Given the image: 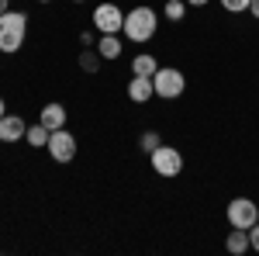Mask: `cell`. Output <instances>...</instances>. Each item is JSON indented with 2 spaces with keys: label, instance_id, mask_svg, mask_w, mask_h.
I'll return each mask as SVG.
<instances>
[{
  "label": "cell",
  "instance_id": "obj_1",
  "mask_svg": "<svg viewBox=\"0 0 259 256\" xmlns=\"http://www.w3.org/2000/svg\"><path fill=\"white\" fill-rule=\"evenodd\" d=\"M156 31H159V14L152 11V7H132L128 14H124V28H121V35L128 42H149V39H156Z\"/></svg>",
  "mask_w": 259,
  "mask_h": 256
},
{
  "label": "cell",
  "instance_id": "obj_2",
  "mask_svg": "<svg viewBox=\"0 0 259 256\" xmlns=\"http://www.w3.org/2000/svg\"><path fill=\"white\" fill-rule=\"evenodd\" d=\"M24 35H28V18L21 11H4L0 14V52L11 56L24 45Z\"/></svg>",
  "mask_w": 259,
  "mask_h": 256
},
{
  "label": "cell",
  "instance_id": "obj_3",
  "mask_svg": "<svg viewBox=\"0 0 259 256\" xmlns=\"http://www.w3.org/2000/svg\"><path fill=\"white\" fill-rule=\"evenodd\" d=\"M152 87H156V97L177 100V97H183V90H187V77L180 73L177 66H159L156 77H152Z\"/></svg>",
  "mask_w": 259,
  "mask_h": 256
},
{
  "label": "cell",
  "instance_id": "obj_4",
  "mask_svg": "<svg viewBox=\"0 0 259 256\" xmlns=\"http://www.w3.org/2000/svg\"><path fill=\"white\" fill-rule=\"evenodd\" d=\"M149 163H152V170H156L159 177H180V173H183V153L173 149V145L152 149V153H149Z\"/></svg>",
  "mask_w": 259,
  "mask_h": 256
},
{
  "label": "cell",
  "instance_id": "obj_5",
  "mask_svg": "<svg viewBox=\"0 0 259 256\" xmlns=\"http://www.w3.org/2000/svg\"><path fill=\"white\" fill-rule=\"evenodd\" d=\"M225 215H228L232 229H252L259 222V208H256V201H249V197H232V204L225 208Z\"/></svg>",
  "mask_w": 259,
  "mask_h": 256
},
{
  "label": "cell",
  "instance_id": "obj_6",
  "mask_svg": "<svg viewBox=\"0 0 259 256\" xmlns=\"http://www.w3.org/2000/svg\"><path fill=\"white\" fill-rule=\"evenodd\" d=\"M94 28H97L100 35H121V28H124V14H121L118 4H111V0L97 4V11H94Z\"/></svg>",
  "mask_w": 259,
  "mask_h": 256
},
{
  "label": "cell",
  "instance_id": "obj_7",
  "mask_svg": "<svg viewBox=\"0 0 259 256\" xmlns=\"http://www.w3.org/2000/svg\"><path fill=\"white\" fill-rule=\"evenodd\" d=\"M49 156L56 159V163H73L76 159V138L73 132H66V128H56L52 135H49Z\"/></svg>",
  "mask_w": 259,
  "mask_h": 256
},
{
  "label": "cell",
  "instance_id": "obj_8",
  "mask_svg": "<svg viewBox=\"0 0 259 256\" xmlns=\"http://www.w3.org/2000/svg\"><path fill=\"white\" fill-rule=\"evenodd\" d=\"M24 132H28V125H24L21 115H4L0 118V142H18V138H24Z\"/></svg>",
  "mask_w": 259,
  "mask_h": 256
},
{
  "label": "cell",
  "instance_id": "obj_9",
  "mask_svg": "<svg viewBox=\"0 0 259 256\" xmlns=\"http://www.w3.org/2000/svg\"><path fill=\"white\" fill-rule=\"evenodd\" d=\"M128 97L135 100V104H145L149 97H156L152 77H132V83H128Z\"/></svg>",
  "mask_w": 259,
  "mask_h": 256
},
{
  "label": "cell",
  "instance_id": "obj_10",
  "mask_svg": "<svg viewBox=\"0 0 259 256\" xmlns=\"http://www.w3.org/2000/svg\"><path fill=\"white\" fill-rule=\"evenodd\" d=\"M38 121L45 125V128H49V132H56V128H66V107L52 100V104H45V107H41V118H38Z\"/></svg>",
  "mask_w": 259,
  "mask_h": 256
},
{
  "label": "cell",
  "instance_id": "obj_11",
  "mask_svg": "<svg viewBox=\"0 0 259 256\" xmlns=\"http://www.w3.org/2000/svg\"><path fill=\"white\" fill-rule=\"evenodd\" d=\"M225 249H228L232 256L249 253V249H252V246H249V229H232L228 239H225Z\"/></svg>",
  "mask_w": 259,
  "mask_h": 256
},
{
  "label": "cell",
  "instance_id": "obj_12",
  "mask_svg": "<svg viewBox=\"0 0 259 256\" xmlns=\"http://www.w3.org/2000/svg\"><path fill=\"white\" fill-rule=\"evenodd\" d=\"M97 52H100V59H118L121 56V35H100Z\"/></svg>",
  "mask_w": 259,
  "mask_h": 256
},
{
  "label": "cell",
  "instance_id": "obj_13",
  "mask_svg": "<svg viewBox=\"0 0 259 256\" xmlns=\"http://www.w3.org/2000/svg\"><path fill=\"white\" fill-rule=\"evenodd\" d=\"M156 69H159V62H156V56H135L132 59V77H156Z\"/></svg>",
  "mask_w": 259,
  "mask_h": 256
},
{
  "label": "cell",
  "instance_id": "obj_14",
  "mask_svg": "<svg viewBox=\"0 0 259 256\" xmlns=\"http://www.w3.org/2000/svg\"><path fill=\"white\" fill-rule=\"evenodd\" d=\"M49 135H52V132H49V128H45V125H31V128H28V132H24V138H28V145H35V149H45V145H49Z\"/></svg>",
  "mask_w": 259,
  "mask_h": 256
},
{
  "label": "cell",
  "instance_id": "obj_15",
  "mask_svg": "<svg viewBox=\"0 0 259 256\" xmlns=\"http://www.w3.org/2000/svg\"><path fill=\"white\" fill-rule=\"evenodd\" d=\"M80 69H83V73H97V69H100V52L83 49V52H80Z\"/></svg>",
  "mask_w": 259,
  "mask_h": 256
},
{
  "label": "cell",
  "instance_id": "obj_16",
  "mask_svg": "<svg viewBox=\"0 0 259 256\" xmlns=\"http://www.w3.org/2000/svg\"><path fill=\"white\" fill-rule=\"evenodd\" d=\"M187 14V0H166V18L169 21H183Z\"/></svg>",
  "mask_w": 259,
  "mask_h": 256
},
{
  "label": "cell",
  "instance_id": "obj_17",
  "mask_svg": "<svg viewBox=\"0 0 259 256\" xmlns=\"http://www.w3.org/2000/svg\"><path fill=\"white\" fill-rule=\"evenodd\" d=\"M139 145H142V149H145V153H152V149H159V145H162L159 132H145V135L139 138Z\"/></svg>",
  "mask_w": 259,
  "mask_h": 256
},
{
  "label": "cell",
  "instance_id": "obj_18",
  "mask_svg": "<svg viewBox=\"0 0 259 256\" xmlns=\"http://www.w3.org/2000/svg\"><path fill=\"white\" fill-rule=\"evenodd\" d=\"M249 4H252V0H221V7H225L228 14H242V11H249Z\"/></svg>",
  "mask_w": 259,
  "mask_h": 256
},
{
  "label": "cell",
  "instance_id": "obj_19",
  "mask_svg": "<svg viewBox=\"0 0 259 256\" xmlns=\"http://www.w3.org/2000/svg\"><path fill=\"white\" fill-rule=\"evenodd\" d=\"M249 246H252V249L259 253V222L252 225V229H249Z\"/></svg>",
  "mask_w": 259,
  "mask_h": 256
},
{
  "label": "cell",
  "instance_id": "obj_20",
  "mask_svg": "<svg viewBox=\"0 0 259 256\" xmlns=\"http://www.w3.org/2000/svg\"><path fill=\"white\" fill-rule=\"evenodd\" d=\"M80 45H83V49H90V45H94V31H83V35H80Z\"/></svg>",
  "mask_w": 259,
  "mask_h": 256
},
{
  "label": "cell",
  "instance_id": "obj_21",
  "mask_svg": "<svg viewBox=\"0 0 259 256\" xmlns=\"http://www.w3.org/2000/svg\"><path fill=\"white\" fill-rule=\"evenodd\" d=\"M249 14H252V18L259 21V0H252V4H249Z\"/></svg>",
  "mask_w": 259,
  "mask_h": 256
},
{
  "label": "cell",
  "instance_id": "obj_22",
  "mask_svg": "<svg viewBox=\"0 0 259 256\" xmlns=\"http://www.w3.org/2000/svg\"><path fill=\"white\" fill-rule=\"evenodd\" d=\"M211 0H187V7H207Z\"/></svg>",
  "mask_w": 259,
  "mask_h": 256
},
{
  "label": "cell",
  "instance_id": "obj_23",
  "mask_svg": "<svg viewBox=\"0 0 259 256\" xmlns=\"http://www.w3.org/2000/svg\"><path fill=\"white\" fill-rule=\"evenodd\" d=\"M4 11H11V4H7V0H0V14H4Z\"/></svg>",
  "mask_w": 259,
  "mask_h": 256
},
{
  "label": "cell",
  "instance_id": "obj_24",
  "mask_svg": "<svg viewBox=\"0 0 259 256\" xmlns=\"http://www.w3.org/2000/svg\"><path fill=\"white\" fill-rule=\"evenodd\" d=\"M4 115H7V107H4V97H0V118H4Z\"/></svg>",
  "mask_w": 259,
  "mask_h": 256
},
{
  "label": "cell",
  "instance_id": "obj_25",
  "mask_svg": "<svg viewBox=\"0 0 259 256\" xmlns=\"http://www.w3.org/2000/svg\"><path fill=\"white\" fill-rule=\"evenodd\" d=\"M73 4H87V0H73Z\"/></svg>",
  "mask_w": 259,
  "mask_h": 256
},
{
  "label": "cell",
  "instance_id": "obj_26",
  "mask_svg": "<svg viewBox=\"0 0 259 256\" xmlns=\"http://www.w3.org/2000/svg\"><path fill=\"white\" fill-rule=\"evenodd\" d=\"M38 4H52V0H38Z\"/></svg>",
  "mask_w": 259,
  "mask_h": 256
}]
</instances>
